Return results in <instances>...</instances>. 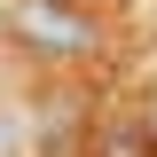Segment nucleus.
Wrapping results in <instances>:
<instances>
[{"instance_id":"2","label":"nucleus","mask_w":157,"mask_h":157,"mask_svg":"<svg viewBox=\"0 0 157 157\" xmlns=\"http://www.w3.org/2000/svg\"><path fill=\"white\" fill-rule=\"evenodd\" d=\"M0 157H16V118L0 110Z\"/></svg>"},{"instance_id":"1","label":"nucleus","mask_w":157,"mask_h":157,"mask_svg":"<svg viewBox=\"0 0 157 157\" xmlns=\"http://www.w3.org/2000/svg\"><path fill=\"white\" fill-rule=\"evenodd\" d=\"M16 32L39 39V47H86V24L71 8H55V0H16Z\"/></svg>"}]
</instances>
